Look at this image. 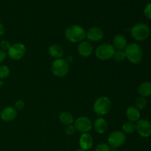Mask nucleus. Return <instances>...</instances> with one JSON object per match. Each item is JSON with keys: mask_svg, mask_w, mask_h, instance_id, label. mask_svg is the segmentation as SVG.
Wrapping results in <instances>:
<instances>
[{"mask_svg": "<svg viewBox=\"0 0 151 151\" xmlns=\"http://www.w3.org/2000/svg\"><path fill=\"white\" fill-rule=\"evenodd\" d=\"M86 31L81 25L72 24L65 30V37L69 42L79 44L86 38Z\"/></svg>", "mask_w": 151, "mask_h": 151, "instance_id": "obj_1", "label": "nucleus"}, {"mask_svg": "<svg viewBox=\"0 0 151 151\" xmlns=\"http://www.w3.org/2000/svg\"><path fill=\"white\" fill-rule=\"evenodd\" d=\"M124 51L126 55V59L133 64H138L142 60L143 50L137 43H131L128 44Z\"/></svg>", "mask_w": 151, "mask_h": 151, "instance_id": "obj_2", "label": "nucleus"}, {"mask_svg": "<svg viewBox=\"0 0 151 151\" xmlns=\"http://www.w3.org/2000/svg\"><path fill=\"white\" fill-rule=\"evenodd\" d=\"M112 107V103L110 98L106 96L98 97L94 101L93 109L98 116H103L109 113Z\"/></svg>", "mask_w": 151, "mask_h": 151, "instance_id": "obj_3", "label": "nucleus"}, {"mask_svg": "<svg viewBox=\"0 0 151 151\" xmlns=\"http://www.w3.org/2000/svg\"><path fill=\"white\" fill-rule=\"evenodd\" d=\"M150 29L145 23H137L131 27V35L137 41H144L149 38Z\"/></svg>", "mask_w": 151, "mask_h": 151, "instance_id": "obj_4", "label": "nucleus"}, {"mask_svg": "<svg viewBox=\"0 0 151 151\" xmlns=\"http://www.w3.org/2000/svg\"><path fill=\"white\" fill-rule=\"evenodd\" d=\"M51 70L53 75L57 78H63L69 71V64L64 58L55 59L52 63Z\"/></svg>", "mask_w": 151, "mask_h": 151, "instance_id": "obj_5", "label": "nucleus"}, {"mask_svg": "<svg viewBox=\"0 0 151 151\" xmlns=\"http://www.w3.org/2000/svg\"><path fill=\"white\" fill-rule=\"evenodd\" d=\"M115 49L113 45L109 43L100 44L95 50V55L99 60H108L113 58Z\"/></svg>", "mask_w": 151, "mask_h": 151, "instance_id": "obj_6", "label": "nucleus"}, {"mask_svg": "<svg viewBox=\"0 0 151 151\" xmlns=\"http://www.w3.org/2000/svg\"><path fill=\"white\" fill-rule=\"evenodd\" d=\"M126 142V135L121 131H114L108 137V144L111 148L117 149Z\"/></svg>", "mask_w": 151, "mask_h": 151, "instance_id": "obj_7", "label": "nucleus"}, {"mask_svg": "<svg viewBox=\"0 0 151 151\" xmlns=\"http://www.w3.org/2000/svg\"><path fill=\"white\" fill-rule=\"evenodd\" d=\"M26 52L27 49L24 44L22 43H16L10 46L7 53V56H9L12 60H19L24 57Z\"/></svg>", "mask_w": 151, "mask_h": 151, "instance_id": "obj_8", "label": "nucleus"}, {"mask_svg": "<svg viewBox=\"0 0 151 151\" xmlns=\"http://www.w3.org/2000/svg\"><path fill=\"white\" fill-rule=\"evenodd\" d=\"M74 125L78 131L84 133H88L93 128V123L91 119L85 116H79L74 122Z\"/></svg>", "mask_w": 151, "mask_h": 151, "instance_id": "obj_9", "label": "nucleus"}, {"mask_svg": "<svg viewBox=\"0 0 151 151\" xmlns=\"http://www.w3.org/2000/svg\"><path fill=\"white\" fill-rule=\"evenodd\" d=\"M136 131L143 138L151 136V122L145 119H140L136 123Z\"/></svg>", "mask_w": 151, "mask_h": 151, "instance_id": "obj_10", "label": "nucleus"}, {"mask_svg": "<svg viewBox=\"0 0 151 151\" xmlns=\"http://www.w3.org/2000/svg\"><path fill=\"white\" fill-rule=\"evenodd\" d=\"M104 37V32L101 28L97 27H90L86 32V38L91 42H99Z\"/></svg>", "mask_w": 151, "mask_h": 151, "instance_id": "obj_11", "label": "nucleus"}, {"mask_svg": "<svg viewBox=\"0 0 151 151\" xmlns=\"http://www.w3.org/2000/svg\"><path fill=\"white\" fill-rule=\"evenodd\" d=\"M17 116V110L13 106H7L1 110L0 117L1 120L6 122H10L14 120Z\"/></svg>", "mask_w": 151, "mask_h": 151, "instance_id": "obj_12", "label": "nucleus"}, {"mask_svg": "<svg viewBox=\"0 0 151 151\" xmlns=\"http://www.w3.org/2000/svg\"><path fill=\"white\" fill-rule=\"evenodd\" d=\"M93 51H94V48L90 41L84 40L78 44V52L82 57H89L93 53Z\"/></svg>", "mask_w": 151, "mask_h": 151, "instance_id": "obj_13", "label": "nucleus"}, {"mask_svg": "<svg viewBox=\"0 0 151 151\" xmlns=\"http://www.w3.org/2000/svg\"><path fill=\"white\" fill-rule=\"evenodd\" d=\"M94 145V140L91 134L88 133H84L81 134L79 139V145L80 148L83 149L85 151L89 150L92 148Z\"/></svg>", "mask_w": 151, "mask_h": 151, "instance_id": "obj_14", "label": "nucleus"}, {"mask_svg": "<svg viewBox=\"0 0 151 151\" xmlns=\"http://www.w3.org/2000/svg\"><path fill=\"white\" fill-rule=\"evenodd\" d=\"M125 114H126V117L128 121L133 122H137V121L139 120L140 117H141L140 111L134 106H131L127 108Z\"/></svg>", "mask_w": 151, "mask_h": 151, "instance_id": "obj_15", "label": "nucleus"}, {"mask_svg": "<svg viewBox=\"0 0 151 151\" xmlns=\"http://www.w3.org/2000/svg\"><path fill=\"white\" fill-rule=\"evenodd\" d=\"M93 126L94 131L99 134H105L108 130L107 121L102 116H99L95 119Z\"/></svg>", "mask_w": 151, "mask_h": 151, "instance_id": "obj_16", "label": "nucleus"}, {"mask_svg": "<svg viewBox=\"0 0 151 151\" xmlns=\"http://www.w3.org/2000/svg\"><path fill=\"white\" fill-rule=\"evenodd\" d=\"M112 45L116 50H124L128 45V40L125 35L118 34L114 38Z\"/></svg>", "mask_w": 151, "mask_h": 151, "instance_id": "obj_17", "label": "nucleus"}, {"mask_svg": "<svg viewBox=\"0 0 151 151\" xmlns=\"http://www.w3.org/2000/svg\"><path fill=\"white\" fill-rule=\"evenodd\" d=\"M48 52L52 58L55 59L62 58L64 55V50L58 44H52L49 47Z\"/></svg>", "mask_w": 151, "mask_h": 151, "instance_id": "obj_18", "label": "nucleus"}, {"mask_svg": "<svg viewBox=\"0 0 151 151\" xmlns=\"http://www.w3.org/2000/svg\"><path fill=\"white\" fill-rule=\"evenodd\" d=\"M138 93L140 97H147L151 96V82L145 81L139 85L138 88Z\"/></svg>", "mask_w": 151, "mask_h": 151, "instance_id": "obj_19", "label": "nucleus"}, {"mask_svg": "<svg viewBox=\"0 0 151 151\" xmlns=\"http://www.w3.org/2000/svg\"><path fill=\"white\" fill-rule=\"evenodd\" d=\"M59 120L63 125H72L75 122L73 115L68 111H63L60 113V114L59 115Z\"/></svg>", "mask_w": 151, "mask_h": 151, "instance_id": "obj_20", "label": "nucleus"}, {"mask_svg": "<svg viewBox=\"0 0 151 151\" xmlns=\"http://www.w3.org/2000/svg\"><path fill=\"white\" fill-rule=\"evenodd\" d=\"M122 128L124 134H133L136 131V123L131 121H127L122 125Z\"/></svg>", "mask_w": 151, "mask_h": 151, "instance_id": "obj_21", "label": "nucleus"}, {"mask_svg": "<svg viewBox=\"0 0 151 151\" xmlns=\"http://www.w3.org/2000/svg\"><path fill=\"white\" fill-rule=\"evenodd\" d=\"M147 105V100L145 97H137L135 101V107H137L139 110H143L146 108Z\"/></svg>", "mask_w": 151, "mask_h": 151, "instance_id": "obj_22", "label": "nucleus"}, {"mask_svg": "<svg viewBox=\"0 0 151 151\" xmlns=\"http://www.w3.org/2000/svg\"><path fill=\"white\" fill-rule=\"evenodd\" d=\"M10 68L6 65H0V81L6 79L10 75Z\"/></svg>", "mask_w": 151, "mask_h": 151, "instance_id": "obj_23", "label": "nucleus"}, {"mask_svg": "<svg viewBox=\"0 0 151 151\" xmlns=\"http://www.w3.org/2000/svg\"><path fill=\"white\" fill-rule=\"evenodd\" d=\"M114 60L117 62H122L126 59V55L124 50H115L114 54L113 56Z\"/></svg>", "mask_w": 151, "mask_h": 151, "instance_id": "obj_24", "label": "nucleus"}, {"mask_svg": "<svg viewBox=\"0 0 151 151\" xmlns=\"http://www.w3.org/2000/svg\"><path fill=\"white\" fill-rule=\"evenodd\" d=\"M111 148L109 144L106 143H100V144L97 145V147L95 148V151H111Z\"/></svg>", "mask_w": 151, "mask_h": 151, "instance_id": "obj_25", "label": "nucleus"}, {"mask_svg": "<svg viewBox=\"0 0 151 151\" xmlns=\"http://www.w3.org/2000/svg\"><path fill=\"white\" fill-rule=\"evenodd\" d=\"M76 128H75V125L72 124V125H66V128H65V134L68 136H72L75 134V133L76 132Z\"/></svg>", "mask_w": 151, "mask_h": 151, "instance_id": "obj_26", "label": "nucleus"}, {"mask_svg": "<svg viewBox=\"0 0 151 151\" xmlns=\"http://www.w3.org/2000/svg\"><path fill=\"white\" fill-rule=\"evenodd\" d=\"M144 14L147 19L151 20V3H149L145 6L144 9Z\"/></svg>", "mask_w": 151, "mask_h": 151, "instance_id": "obj_27", "label": "nucleus"}, {"mask_svg": "<svg viewBox=\"0 0 151 151\" xmlns=\"http://www.w3.org/2000/svg\"><path fill=\"white\" fill-rule=\"evenodd\" d=\"M10 44L9 43V41H7V40H3L0 42V47H1V50H4V51H7L9 50V48L10 47Z\"/></svg>", "mask_w": 151, "mask_h": 151, "instance_id": "obj_28", "label": "nucleus"}, {"mask_svg": "<svg viewBox=\"0 0 151 151\" xmlns=\"http://www.w3.org/2000/svg\"><path fill=\"white\" fill-rule=\"evenodd\" d=\"M24 106H25V103L22 100H17V101H16L14 104V108L17 111L22 110V109L24 108Z\"/></svg>", "mask_w": 151, "mask_h": 151, "instance_id": "obj_29", "label": "nucleus"}, {"mask_svg": "<svg viewBox=\"0 0 151 151\" xmlns=\"http://www.w3.org/2000/svg\"><path fill=\"white\" fill-rule=\"evenodd\" d=\"M7 56V52L4 51V50L0 49V63H3V62L6 60Z\"/></svg>", "mask_w": 151, "mask_h": 151, "instance_id": "obj_30", "label": "nucleus"}, {"mask_svg": "<svg viewBox=\"0 0 151 151\" xmlns=\"http://www.w3.org/2000/svg\"><path fill=\"white\" fill-rule=\"evenodd\" d=\"M4 32H5V27L3 24L0 23V36L4 35Z\"/></svg>", "mask_w": 151, "mask_h": 151, "instance_id": "obj_31", "label": "nucleus"}, {"mask_svg": "<svg viewBox=\"0 0 151 151\" xmlns=\"http://www.w3.org/2000/svg\"><path fill=\"white\" fill-rule=\"evenodd\" d=\"M66 60L68 62V63L69 64V63H70L72 61V56H68L67 58L66 59Z\"/></svg>", "mask_w": 151, "mask_h": 151, "instance_id": "obj_32", "label": "nucleus"}, {"mask_svg": "<svg viewBox=\"0 0 151 151\" xmlns=\"http://www.w3.org/2000/svg\"><path fill=\"white\" fill-rule=\"evenodd\" d=\"M2 86H3V83H2V81H0V87Z\"/></svg>", "mask_w": 151, "mask_h": 151, "instance_id": "obj_33", "label": "nucleus"}, {"mask_svg": "<svg viewBox=\"0 0 151 151\" xmlns=\"http://www.w3.org/2000/svg\"><path fill=\"white\" fill-rule=\"evenodd\" d=\"M77 151H85V150H83V149H81V148H79V149H78V150H77Z\"/></svg>", "mask_w": 151, "mask_h": 151, "instance_id": "obj_34", "label": "nucleus"}]
</instances>
